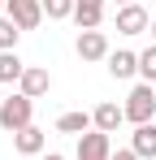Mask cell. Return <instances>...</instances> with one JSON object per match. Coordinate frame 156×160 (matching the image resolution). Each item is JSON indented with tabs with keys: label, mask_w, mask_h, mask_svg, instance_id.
I'll list each match as a JSON object with an SVG mask.
<instances>
[{
	"label": "cell",
	"mask_w": 156,
	"mask_h": 160,
	"mask_svg": "<svg viewBox=\"0 0 156 160\" xmlns=\"http://www.w3.org/2000/svg\"><path fill=\"white\" fill-rule=\"evenodd\" d=\"M30 117H35V100H26L22 91L18 95H9V100H0V130L18 134L30 126Z\"/></svg>",
	"instance_id": "1"
},
{
	"label": "cell",
	"mask_w": 156,
	"mask_h": 160,
	"mask_svg": "<svg viewBox=\"0 0 156 160\" xmlns=\"http://www.w3.org/2000/svg\"><path fill=\"white\" fill-rule=\"evenodd\" d=\"M126 121H134V126H148L156 117V87H148V82H139L134 91L126 95Z\"/></svg>",
	"instance_id": "2"
},
{
	"label": "cell",
	"mask_w": 156,
	"mask_h": 160,
	"mask_svg": "<svg viewBox=\"0 0 156 160\" xmlns=\"http://www.w3.org/2000/svg\"><path fill=\"white\" fill-rule=\"evenodd\" d=\"M4 13H9L22 30H35L39 22H44V0H9Z\"/></svg>",
	"instance_id": "3"
},
{
	"label": "cell",
	"mask_w": 156,
	"mask_h": 160,
	"mask_svg": "<svg viewBox=\"0 0 156 160\" xmlns=\"http://www.w3.org/2000/svg\"><path fill=\"white\" fill-rule=\"evenodd\" d=\"M78 160H113V143L104 130H91L78 138Z\"/></svg>",
	"instance_id": "4"
},
{
	"label": "cell",
	"mask_w": 156,
	"mask_h": 160,
	"mask_svg": "<svg viewBox=\"0 0 156 160\" xmlns=\"http://www.w3.org/2000/svg\"><path fill=\"white\" fill-rule=\"evenodd\" d=\"M22 95L26 100H39V95H48V87H52V78H48V69L44 65H26V74H22Z\"/></svg>",
	"instance_id": "5"
},
{
	"label": "cell",
	"mask_w": 156,
	"mask_h": 160,
	"mask_svg": "<svg viewBox=\"0 0 156 160\" xmlns=\"http://www.w3.org/2000/svg\"><path fill=\"white\" fill-rule=\"evenodd\" d=\"M148 26H152L148 22V9H139V4H122L117 9V30L122 35H143Z\"/></svg>",
	"instance_id": "6"
},
{
	"label": "cell",
	"mask_w": 156,
	"mask_h": 160,
	"mask_svg": "<svg viewBox=\"0 0 156 160\" xmlns=\"http://www.w3.org/2000/svg\"><path fill=\"white\" fill-rule=\"evenodd\" d=\"M78 56H82V61H108L104 30H82V35H78Z\"/></svg>",
	"instance_id": "7"
},
{
	"label": "cell",
	"mask_w": 156,
	"mask_h": 160,
	"mask_svg": "<svg viewBox=\"0 0 156 160\" xmlns=\"http://www.w3.org/2000/svg\"><path fill=\"white\" fill-rule=\"evenodd\" d=\"M44 143H48V134L39 130V126H26V130L13 134V147H18L22 156H39V152H44Z\"/></svg>",
	"instance_id": "8"
},
{
	"label": "cell",
	"mask_w": 156,
	"mask_h": 160,
	"mask_svg": "<svg viewBox=\"0 0 156 160\" xmlns=\"http://www.w3.org/2000/svg\"><path fill=\"white\" fill-rule=\"evenodd\" d=\"M91 121H96V130H104V134H113L122 121H126V108H117V104H100L96 112H91Z\"/></svg>",
	"instance_id": "9"
},
{
	"label": "cell",
	"mask_w": 156,
	"mask_h": 160,
	"mask_svg": "<svg viewBox=\"0 0 156 160\" xmlns=\"http://www.w3.org/2000/svg\"><path fill=\"white\" fill-rule=\"evenodd\" d=\"M108 74L113 78H134L139 74V52H108Z\"/></svg>",
	"instance_id": "10"
},
{
	"label": "cell",
	"mask_w": 156,
	"mask_h": 160,
	"mask_svg": "<svg viewBox=\"0 0 156 160\" xmlns=\"http://www.w3.org/2000/svg\"><path fill=\"white\" fill-rule=\"evenodd\" d=\"M130 147H134V156H156V121L148 126H134V138H130Z\"/></svg>",
	"instance_id": "11"
},
{
	"label": "cell",
	"mask_w": 156,
	"mask_h": 160,
	"mask_svg": "<svg viewBox=\"0 0 156 160\" xmlns=\"http://www.w3.org/2000/svg\"><path fill=\"white\" fill-rule=\"evenodd\" d=\"M87 126H96L91 112H61V117H56V130H61V134H78V138H82Z\"/></svg>",
	"instance_id": "12"
},
{
	"label": "cell",
	"mask_w": 156,
	"mask_h": 160,
	"mask_svg": "<svg viewBox=\"0 0 156 160\" xmlns=\"http://www.w3.org/2000/svg\"><path fill=\"white\" fill-rule=\"evenodd\" d=\"M100 18H104V4H74L78 30H96V26H100Z\"/></svg>",
	"instance_id": "13"
},
{
	"label": "cell",
	"mask_w": 156,
	"mask_h": 160,
	"mask_svg": "<svg viewBox=\"0 0 156 160\" xmlns=\"http://www.w3.org/2000/svg\"><path fill=\"white\" fill-rule=\"evenodd\" d=\"M22 74H26L22 56L18 52H0V82H22Z\"/></svg>",
	"instance_id": "14"
},
{
	"label": "cell",
	"mask_w": 156,
	"mask_h": 160,
	"mask_svg": "<svg viewBox=\"0 0 156 160\" xmlns=\"http://www.w3.org/2000/svg\"><path fill=\"white\" fill-rule=\"evenodd\" d=\"M18 35H22V26H18L9 13H0V52H13V48H18Z\"/></svg>",
	"instance_id": "15"
},
{
	"label": "cell",
	"mask_w": 156,
	"mask_h": 160,
	"mask_svg": "<svg viewBox=\"0 0 156 160\" xmlns=\"http://www.w3.org/2000/svg\"><path fill=\"white\" fill-rule=\"evenodd\" d=\"M139 78L148 82V87L156 82V43L148 48V52H139Z\"/></svg>",
	"instance_id": "16"
},
{
	"label": "cell",
	"mask_w": 156,
	"mask_h": 160,
	"mask_svg": "<svg viewBox=\"0 0 156 160\" xmlns=\"http://www.w3.org/2000/svg\"><path fill=\"white\" fill-rule=\"evenodd\" d=\"M44 18H74V0H44Z\"/></svg>",
	"instance_id": "17"
},
{
	"label": "cell",
	"mask_w": 156,
	"mask_h": 160,
	"mask_svg": "<svg viewBox=\"0 0 156 160\" xmlns=\"http://www.w3.org/2000/svg\"><path fill=\"white\" fill-rule=\"evenodd\" d=\"M113 160H139V156H134V147H122V152H113Z\"/></svg>",
	"instance_id": "18"
},
{
	"label": "cell",
	"mask_w": 156,
	"mask_h": 160,
	"mask_svg": "<svg viewBox=\"0 0 156 160\" xmlns=\"http://www.w3.org/2000/svg\"><path fill=\"white\" fill-rule=\"evenodd\" d=\"M44 160H65V156H61V152H48V156H44Z\"/></svg>",
	"instance_id": "19"
},
{
	"label": "cell",
	"mask_w": 156,
	"mask_h": 160,
	"mask_svg": "<svg viewBox=\"0 0 156 160\" xmlns=\"http://www.w3.org/2000/svg\"><path fill=\"white\" fill-rule=\"evenodd\" d=\"M74 4H104V0H74Z\"/></svg>",
	"instance_id": "20"
},
{
	"label": "cell",
	"mask_w": 156,
	"mask_h": 160,
	"mask_svg": "<svg viewBox=\"0 0 156 160\" xmlns=\"http://www.w3.org/2000/svg\"><path fill=\"white\" fill-rule=\"evenodd\" d=\"M117 4H134V0H117Z\"/></svg>",
	"instance_id": "21"
},
{
	"label": "cell",
	"mask_w": 156,
	"mask_h": 160,
	"mask_svg": "<svg viewBox=\"0 0 156 160\" xmlns=\"http://www.w3.org/2000/svg\"><path fill=\"white\" fill-rule=\"evenodd\" d=\"M152 39H156V22H152Z\"/></svg>",
	"instance_id": "22"
},
{
	"label": "cell",
	"mask_w": 156,
	"mask_h": 160,
	"mask_svg": "<svg viewBox=\"0 0 156 160\" xmlns=\"http://www.w3.org/2000/svg\"><path fill=\"white\" fill-rule=\"evenodd\" d=\"M4 4H9V0H0V9H4Z\"/></svg>",
	"instance_id": "23"
}]
</instances>
